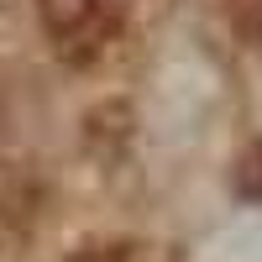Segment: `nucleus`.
Segmentation results:
<instances>
[{
	"label": "nucleus",
	"instance_id": "f257e3e1",
	"mask_svg": "<svg viewBox=\"0 0 262 262\" xmlns=\"http://www.w3.org/2000/svg\"><path fill=\"white\" fill-rule=\"evenodd\" d=\"M42 32L53 37L58 58L84 63L95 58L121 27V0H37Z\"/></svg>",
	"mask_w": 262,
	"mask_h": 262
},
{
	"label": "nucleus",
	"instance_id": "f03ea898",
	"mask_svg": "<svg viewBox=\"0 0 262 262\" xmlns=\"http://www.w3.org/2000/svg\"><path fill=\"white\" fill-rule=\"evenodd\" d=\"M236 189H242V200H262V142L242 158V173H236Z\"/></svg>",
	"mask_w": 262,
	"mask_h": 262
},
{
	"label": "nucleus",
	"instance_id": "7ed1b4c3",
	"mask_svg": "<svg viewBox=\"0 0 262 262\" xmlns=\"http://www.w3.org/2000/svg\"><path fill=\"white\" fill-rule=\"evenodd\" d=\"M74 262H142L131 247H95V252H79Z\"/></svg>",
	"mask_w": 262,
	"mask_h": 262
},
{
	"label": "nucleus",
	"instance_id": "20e7f679",
	"mask_svg": "<svg viewBox=\"0 0 262 262\" xmlns=\"http://www.w3.org/2000/svg\"><path fill=\"white\" fill-rule=\"evenodd\" d=\"M247 32H252V37L262 42V0H257V11H252V21H247Z\"/></svg>",
	"mask_w": 262,
	"mask_h": 262
},
{
	"label": "nucleus",
	"instance_id": "39448f33",
	"mask_svg": "<svg viewBox=\"0 0 262 262\" xmlns=\"http://www.w3.org/2000/svg\"><path fill=\"white\" fill-rule=\"evenodd\" d=\"M0 6H11V0H0Z\"/></svg>",
	"mask_w": 262,
	"mask_h": 262
}]
</instances>
